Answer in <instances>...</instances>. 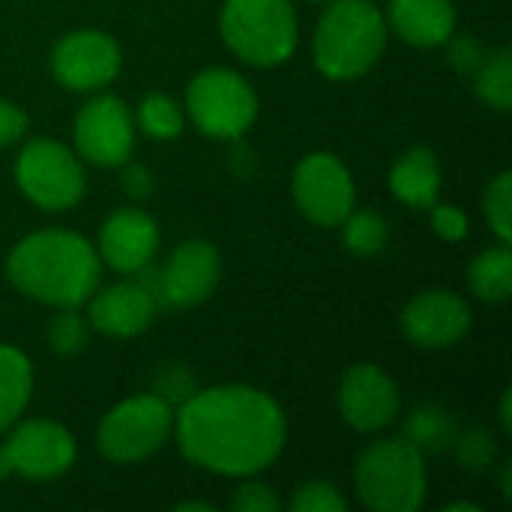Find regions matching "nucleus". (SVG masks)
<instances>
[{"instance_id":"a878e982","label":"nucleus","mask_w":512,"mask_h":512,"mask_svg":"<svg viewBox=\"0 0 512 512\" xmlns=\"http://www.w3.org/2000/svg\"><path fill=\"white\" fill-rule=\"evenodd\" d=\"M486 219L492 225V231L501 237V243H510L512 237V174L501 171L492 186L486 189V201H483Z\"/></svg>"},{"instance_id":"f704fd0d","label":"nucleus","mask_w":512,"mask_h":512,"mask_svg":"<svg viewBox=\"0 0 512 512\" xmlns=\"http://www.w3.org/2000/svg\"><path fill=\"white\" fill-rule=\"evenodd\" d=\"M450 57H453V63L462 66V69H474V66L483 63V54H480V48H477L474 39H459V42L450 48Z\"/></svg>"},{"instance_id":"6ab92c4d","label":"nucleus","mask_w":512,"mask_h":512,"mask_svg":"<svg viewBox=\"0 0 512 512\" xmlns=\"http://www.w3.org/2000/svg\"><path fill=\"white\" fill-rule=\"evenodd\" d=\"M390 189L408 207L429 210L441 192V168L432 150L414 147L408 150L390 171Z\"/></svg>"},{"instance_id":"2eb2a0df","label":"nucleus","mask_w":512,"mask_h":512,"mask_svg":"<svg viewBox=\"0 0 512 512\" xmlns=\"http://www.w3.org/2000/svg\"><path fill=\"white\" fill-rule=\"evenodd\" d=\"M402 330L420 348H450L471 330V309L453 291H426L405 306Z\"/></svg>"},{"instance_id":"4468645a","label":"nucleus","mask_w":512,"mask_h":512,"mask_svg":"<svg viewBox=\"0 0 512 512\" xmlns=\"http://www.w3.org/2000/svg\"><path fill=\"white\" fill-rule=\"evenodd\" d=\"M399 405L396 384L378 366L360 363L339 384V411L357 432H378L390 426L399 414Z\"/></svg>"},{"instance_id":"4c0bfd02","label":"nucleus","mask_w":512,"mask_h":512,"mask_svg":"<svg viewBox=\"0 0 512 512\" xmlns=\"http://www.w3.org/2000/svg\"><path fill=\"white\" fill-rule=\"evenodd\" d=\"M177 510H201V512H210L213 507L210 504H198V501H192V504H177Z\"/></svg>"},{"instance_id":"412c9836","label":"nucleus","mask_w":512,"mask_h":512,"mask_svg":"<svg viewBox=\"0 0 512 512\" xmlns=\"http://www.w3.org/2000/svg\"><path fill=\"white\" fill-rule=\"evenodd\" d=\"M471 291L486 303H507L512 291V252L507 243L483 252L471 264Z\"/></svg>"},{"instance_id":"393cba45","label":"nucleus","mask_w":512,"mask_h":512,"mask_svg":"<svg viewBox=\"0 0 512 512\" xmlns=\"http://www.w3.org/2000/svg\"><path fill=\"white\" fill-rule=\"evenodd\" d=\"M387 243V222L375 210L345 216V246L354 255H378Z\"/></svg>"},{"instance_id":"e433bc0d","label":"nucleus","mask_w":512,"mask_h":512,"mask_svg":"<svg viewBox=\"0 0 512 512\" xmlns=\"http://www.w3.org/2000/svg\"><path fill=\"white\" fill-rule=\"evenodd\" d=\"M12 474V465H9V456H6V447H0V480Z\"/></svg>"},{"instance_id":"cd10ccee","label":"nucleus","mask_w":512,"mask_h":512,"mask_svg":"<svg viewBox=\"0 0 512 512\" xmlns=\"http://www.w3.org/2000/svg\"><path fill=\"white\" fill-rule=\"evenodd\" d=\"M48 345L57 354H78L87 345V324L81 315H75L72 309H63L51 324H48Z\"/></svg>"},{"instance_id":"f257e3e1","label":"nucleus","mask_w":512,"mask_h":512,"mask_svg":"<svg viewBox=\"0 0 512 512\" xmlns=\"http://www.w3.org/2000/svg\"><path fill=\"white\" fill-rule=\"evenodd\" d=\"M180 453L222 477H252L285 447L282 408L255 387H210L192 393L177 411Z\"/></svg>"},{"instance_id":"2f4dec72","label":"nucleus","mask_w":512,"mask_h":512,"mask_svg":"<svg viewBox=\"0 0 512 512\" xmlns=\"http://www.w3.org/2000/svg\"><path fill=\"white\" fill-rule=\"evenodd\" d=\"M192 393H195V390H192V378H189L183 369H177V366H174V369H165L162 378H159V384H156V396L165 399L168 405L186 402Z\"/></svg>"},{"instance_id":"a211bd4d","label":"nucleus","mask_w":512,"mask_h":512,"mask_svg":"<svg viewBox=\"0 0 512 512\" xmlns=\"http://www.w3.org/2000/svg\"><path fill=\"white\" fill-rule=\"evenodd\" d=\"M393 30L420 48H435L453 36L456 9L450 0H390Z\"/></svg>"},{"instance_id":"c756f323","label":"nucleus","mask_w":512,"mask_h":512,"mask_svg":"<svg viewBox=\"0 0 512 512\" xmlns=\"http://www.w3.org/2000/svg\"><path fill=\"white\" fill-rule=\"evenodd\" d=\"M282 507L279 498L273 495V489L261 486V483H243L234 492L231 510L234 512H276Z\"/></svg>"},{"instance_id":"6e6552de","label":"nucleus","mask_w":512,"mask_h":512,"mask_svg":"<svg viewBox=\"0 0 512 512\" xmlns=\"http://www.w3.org/2000/svg\"><path fill=\"white\" fill-rule=\"evenodd\" d=\"M21 192L42 210H66L84 195V171L63 144L39 138L30 141L15 162Z\"/></svg>"},{"instance_id":"72a5a7b5","label":"nucleus","mask_w":512,"mask_h":512,"mask_svg":"<svg viewBox=\"0 0 512 512\" xmlns=\"http://www.w3.org/2000/svg\"><path fill=\"white\" fill-rule=\"evenodd\" d=\"M120 183H123V189H126L132 198H144V195L153 189V177H150L141 165H129V168L123 171Z\"/></svg>"},{"instance_id":"473e14b6","label":"nucleus","mask_w":512,"mask_h":512,"mask_svg":"<svg viewBox=\"0 0 512 512\" xmlns=\"http://www.w3.org/2000/svg\"><path fill=\"white\" fill-rule=\"evenodd\" d=\"M24 129H27L24 111H21L18 105L6 102V99H0V147L18 141V138L24 135Z\"/></svg>"},{"instance_id":"58836bf2","label":"nucleus","mask_w":512,"mask_h":512,"mask_svg":"<svg viewBox=\"0 0 512 512\" xmlns=\"http://www.w3.org/2000/svg\"><path fill=\"white\" fill-rule=\"evenodd\" d=\"M309 3H327V0H309Z\"/></svg>"},{"instance_id":"f03ea898","label":"nucleus","mask_w":512,"mask_h":512,"mask_svg":"<svg viewBox=\"0 0 512 512\" xmlns=\"http://www.w3.org/2000/svg\"><path fill=\"white\" fill-rule=\"evenodd\" d=\"M99 273L96 249L72 231H36L6 261V276L21 294L60 309H75L90 300Z\"/></svg>"},{"instance_id":"aec40b11","label":"nucleus","mask_w":512,"mask_h":512,"mask_svg":"<svg viewBox=\"0 0 512 512\" xmlns=\"http://www.w3.org/2000/svg\"><path fill=\"white\" fill-rule=\"evenodd\" d=\"M30 390H33L30 360L12 345H0V432L21 417Z\"/></svg>"},{"instance_id":"9d476101","label":"nucleus","mask_w":512,"mask_h":512,"mask_svg":"<svg viewBox=\"0 0 512 512\" xmlns=\"http://www.w3.org/2000/svg\"><path fill=\"white\" fill-rule=\"evenodd\" d=\"M135 144V123L117 96L90 99L75 117V147L93 165H123Z\"/></svg>"},{"instance_id":"c9c22d12","label":"nucleus","mask_w":512,"mask_h":512,"mask_svg":"<svg viewBox=\"0 0 512 512\" xmlns=\"http://www.w3.org/2000/svg\"><path fill=\"white\" fill-rule=\"evenodd\" d=\"M501 423H504V429L510 432L512 429V420H510V393L504 396V402H501Z\"/></svg>"},{"instance_id":"f8f14e48","label":"nucleus","mask_w":512,"mask_h":512,"mask_svg":"<svg viewBox=\"0 0 512 512\" xmlns=\"http://www.w3.org/2000/svg\"><path fill=\"white\" fill-rule=\"evenodd\" d=\"M12 474L27 480H54L75 462V438L51 420L21 423L3 444Z\"/></svg>"},{"instance_id":"39448f33","label":"nucleus","mask_w":512,"mask_h":512,"mask_svg":"<svg viewBox=\"0 0 512 512\" xmlns=\"http://www.w3.org/2000/svg\"><path fill=\"white\" fill-rule=\"evenodd\" d=\"M357 495L375 512H414L426 501L423 450L408 438L372 444L357 462Z\"/></svg>"},{"instance_id":"0eeeda50","label":"nucleus","mask_w":512,"mask_h":512,"mask_svg":"<svg viewBox=\"0 0 512 512\" xmlns=\"http://www.w3.org/2000/svg\"><path fill=\"white\" fill-rule=\"evenodd\" d=\"M186 108L201 132L213 138H240L258 114V99L243 75L231 69H207L192 78Z\"/></svg>"},{"instance_id":"dca6fc26","label":"nucleus","mask_w":512,"mask_h":512,"mask_svg":"<svg viewBox=\"0 0 512 512\" xmlns=\"http://www.w3.org/2000/svg\"><path fill=\"white\" fill-rule=\"evenodd\" d=\"M159 246L156 222L135 207L117 210L105 219L99 231V255L108 267L120 273H141Z\"/></svg>"},{"instance_id":"4be33fe9","label":"nucleus","mask_w":512,"mask_h":512,"mask_svg":"<svg viewBox=\"0 0 512 512\" xmlns=\"http://www.w3.org/2000/svg\"><path fill=\"white\" fill-rule=\"evenodd\" d=\"M459 429H456V420L435 408V405H423L411 414L408 420V432L405 438L417 447V450H429V453H441L447 447H453Z\"/></svg>"},{"instance_id":"5701e85b","label":"nucleus","mask_w":512,"mask_h":512,"mask_svg":"<svg viewBox=\"0 0 512 512\" xmlns=\"http://www.w3.org/2000/svg\"><path fill=\"white\" fill-rule=\"evenodd\" d=\"M477 93H480L489 105H495V108H501V111H507V108H510L512 105L510 48H501V51H495L489 60H483V63H480Z\"/></svg>"},{"instance_id":"f3484780","label":"nucleus","mask_w":512,"mask_h":512,"mask_svg":"<svg viewBox=\"0 0 512 512\" xmlns=\"http://www.w3.org/2000/svg\"><path fill=\"white\" fill-rule=\"evenodd\" d=\"M156 303L141 282H120L90 294V324L114 339L138 336L150 327Z\"/></svg>"},{"instance_id":"c85d7f7f","label":"nucleus","mask_w":512,"mask_h":512,"mask_svg":"<svg viewBox=\"0 0 512 512\" xmlns=\"http://www.w3.org/2000/svg\"><path fill=\"white\" fill-rule=\"evenodd\" d=\"M345 498L330 483H306L294 492L291 510L294 512H345Z\"/></svg>"},{"instance_id":"7c9ffc66","label":"nucleus","mask_w":512,"mask_h":512,"mask_svg":"<svg viewBox=\"0 0 512 512\" xmlns=\"http://www.w3.org/2000/svg\"><path fill=\"white\" fill-rule=\"evenodd\" d=\"M432 228L438 237L444 240H462L468 234V216L459 210V207H450V204H432Z\"/></svg>"},{"instance_id":"9b49d317","label":"nucleus","mask_w":512,"mask_h":512,"mask_svg":"<svg viewBox=\"0 0 512 512\" xmlns=\"http://www.w3.org/2000/svg\"><path fill=\"white\" fill-rule=\"evenodd\" d=\"M51 69L69 90H96L120 72V48L108 33L75 30L54 45Z\"/></svg>"},{"instance_id":"b1692460","label":"nucleus","mask_w":512,"mask_h":512,"mask_svg":"<svg viewBox=\"0 0 512 512\" xmlns=\"http://www.w3.org/2000/svg\"><path fill=\"white\" fill-rule=\"evenodd\" d=\"M138 126L150 138L168 141V138H177L183 132V114H180L177 102L168 99L165 93H150L138 105Z\"/></svg>"},{"instance_id":"bb28decb","label":"nucleus","mask_w":512,"mask_h":512,"mask_svg":"<svg viewBox=\"0 0 512 512\" xmlns=\"http://www.w3.org/2000/svg\"><path fill=\"white\" fill-rule=\"evenodd\" d=\"M453 447H456V456H459L462 468H468V471H483V468H489V465L495 462V456H498V444H495L492 432H486V429H480V426H474V429L456 435Z\"/></svg>"},{"instance_id":"7ed1b4c3","label":"nucleus","mask_w":512,"mask_h":512,"mask_svg":"<svg viewBox=\"0 0 512 512\" xmlns=\"http://www.w3.org/2000/svg\"><path fill=\"white\" fill-rule=\"evenodd\" d=\"M387 45V21L372 0H333L315 30V63L324 75L348 81L366 75Z\"/></svg>"},{"instance_id":"ddd939ff","label":"nucleus","mask_w":512,"mask_h":512,"mask_svg":"<svg viewBox=\"0 0 512 512\" xmlns=\"http://www.w3.org/2000/svg\"><path fill=\"white\" fill-rule=\"evenodd\" d=\"M219 273V252L204 240H189L171 252L165 270L159 273V300L183 309L198 306L219 285Z\"/></svg>"},{"instance_id":"423d86ee","label":"nucleus","mask_w":512,"mask_h":512,"mask_svg":"<svg viewBox=\"0 0 512 512\" xmlns=\"http://www.w3.org/2000/svg\"><path fill=\"white\" fill-rule=\"evenodd\" d=\"M174 432V411L156 393L120 402L99 426V453L111 462H141L162 450Z\"/></svg>"},{"instance_id":"1a4fd4ad","label":"nucleus","mask_w":512,"mask_h":512,"mask_svg":"<svg viewBox=\"0 0 512 512\" xmlns=\"http://www.w3.org/2000/svg\"><path fill=\"white\" fill-rule=\"evenodd\" d=\"M351 171L330 153H309L294 171L297 207L315 225H342L354 210Z\"/></svg>"},{"instance_id":"20e7f679","label":"nucleus","mask_w":512,"mask_h":512,"mask_svg":"<svg viewBox=\"0 0 512 512\" xmlns=\"http://www.w3.org/2000/svg\"><path fill=\"white\" fill-rule=\"evenodd\" d=\"M225 45L252 66H279L297 48V12L291 0H225Z\"/></svg>"}]
</instances>
